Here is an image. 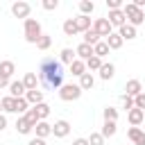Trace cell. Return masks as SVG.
<instances>
[{
	"mask_svg": "<svg viewBox=\"0 0 145 145\" xmlns=\"http://www.w3.org/2000/svg\"><path fill=\"white\" fill-rule=\"evenodd\" d=\"M39 82L48 91H59L63 86V66L54 57H43L39 66Z\"/></svg>",
	"mask_w": 145,
	"mask_h": 145,
	"instance_id": "1",
	"label": "cell"
},
{
	"mask_svg": "<svg viewBox=\"0 0 145 145\" xmlns=\"http://www.w3.org/2000/svg\"><path fill=\"white\" fill-rule=\"evenodd\" d=\"M122 14H125V18H127V25H131V27H138V25L145 23V14H143V9H138L134 2L122 5Z\"/></svg>",
	"mask_w": 145,
	"mask_h": 145,
	"instance_id": "2",
	"label": "cell"
},
{
	"mask_svg": "<svg viewBox=\"0 0 145 145\" xmlns=\"http://www.w3.org/2000/svg\"><path fill=\"white\" fill-rule=\"evenodd\" d=\"M41 36H43L41 23L34 20V18H27V20H25V41H27V43H36Z\"/></svg>",
	"mask_w": 145,
	"mask_h": 145,
	"instance_id": "3",
	"label": "cell"
},
{
	"mask_svg": "<svg viewBox=\"0 0 145 145\" xmlns=\"http://www.w3.org/2000/svg\"><path fill=\"white\" fill-rule=\"evenodd\" d=\"M79 95H82V88H79V84H63V86L59 88V97H61L63 102L79 100Z\"/></svg>",
	"mask_w": 145,
	"mask_h": 145,
	"instance_id": "4",
	"label": "cell"
},
{
	"mask_svg": "<svg viewBox=\"0 0 145 145\" xmlns=\"http://www.w3.org/2000/svg\"><path fill=\"white\" fill-rule=\"evenodd\" d=\"M93 32H97V36H109L111 34V23L106 20V18H95V23H93V27H91Z\"/></svg>",
	"mask_w": 145,
	"mask_h": 145,
	"instance_id": "5",
	"label": "cell"
},
{
	"mask_svg": "<svg viewBox=\"0 0 145 145\" xmlns=\"http://www.w3.org/2000/svg\"><path fill=\"white\" fill-rule=\"evenodd\" d=\"M29 11H32V7H29L27 2H23V0H18V2H14V5H11V14H14L16 18H25V20H27Z\"/></svg>",
	"mask_w": 145,
	"mask_h": 145,
	"instance_id": "6",
	"label": "cell"
},
{
	"mask_svg": "<svg viewBox=\"0 0 145 145\" xmlns=\"http://www.w3.org/2000/svg\"><path fill=\"white\" fill-rule=\"evenodd\" d=\"M109 23H111V27H122V25H127V18H125V14H122V9H116V11H109V18H106Z\"/></svg>",
	"mask_w": 145,
	"mask_h": 145,
	"instance_id": "7",
	"label": "cell"
},
{
	"mask_svg": "<svg viewBox=\"0 0 145 145\" xmlns=\"http://www.w3.org/2000/svg\"><path fill=\"white\" fill-rule=\"evenodd\" d=\"M52 134H54L57 138L68 136V134H70V122H68V120H57V122L52 125Z\"/></svg>",
	"mask_w": 145,
	"mask_h": 145,
	"instance_id": "8",
	"label": "cell"
},
{
	"mask_svg": "<svg viewBox=\"0 0 145 145\" xmlns=\"http://www.w3.org/2000/svg\"><path fill=\"white\" fill-rule=\"evenodd\" d=\"M127 136H129V140H131L134 145H145V131H143L140 127H131V129L127 131Z\"/></svg>",
	"mask_w": 145,
	"mask_h": 145,
	"instance_id": "9",
	"label": "cell"
},
{
	"mask_svg": "<svg viewBox=\"0 0 145 145\" xmlns=\"http://www.w3.org/2000/svg\"><path fill=\"white\" fill-rule=\"evenodd\" d=\"M75 57H77V59H82V61H86V59H91V57H93V48H91V45H86V43H79V45L75 48Z\"/></svg>",
	"mask_w": 145,
	"mask_h": 145,
	"instance_id": "10",
	"label": "cell"
},
{
	"mask_svg": "<svg viewBox=\"0 0 145 145\" xmlns=\"http://www.w3.org/2000/svg\"><path fill=\"white\" fill-rule=\"evenodd\" d=\"M9 93H11V97H25L27 91H25L20 79H14V82H9Z\"/></svg>",
	"mask_w": 145,
	"mask_h": 145,
	"instance_id": "11",
	"label": "cell"
},
{
	"mask_svg": "<svg viewBox=\"0 0 145 145\" xmlns=\"http://www.w3.org/2000/svg\"><path fill=\"white\" fill-rule=\"evenodd\" d=\"M125 91H127V95H129V97H136V95H140V93H143V86H140V82H138V79H129V82L125 84Z\"/></svg>",
	"mask_w": 145,
	"mask_h": 145,
	"instance_id": "12",
	"label": "cell"
},
{
	"mask_svg": "<svg viewBox=\"0 0 145 145\" xmlns=\"http://www.w3.org/2000/svg\"><path fill=\"white\" fill-rule=\"evenodd\" d=\"M127 120L131 122V127H138V125L145 120V111H140V109H136V106H134V109L127 113Z\"/></svg>",
	"mask_w": 145,
	"mask_h": 145,
	"instance_id": "13",
	"label": "cell"
},
{
	"mask_svg": "<svg viewBox=\"0 0 145 145\" xmlns=\"http://www.w3.org/2000/svg\"><path fill=\"white\" fill-rule=\"evenodd\" d=\"M34 131H36V138H48L52 134V125H48L45 120H41V122H36Z\"/></svg>",
	"mask_w": 145,
	"mask_h": 145,
	"instance_id": "14",
	"label": "cell"
},
{
	"mask_svg": "<svg viewBox=\"0 0 145 145\" xmlns=\"http://www.w3.org/2000/svg\"><path fill=\"white\" fill-rule=\"evenodd\" d=\"M75 20V27H77V32H88L91 29V16H77V18H72Z\"/></svg>",
	"mask_w": 145,
	"mask_h": 145,
	"instance_id": "15",
	"label": "cell"
},
{
	"mask_svg": "<svg viewBox=\"0 0 145 145\" xmlns=\"http://www.w3.org/2000/svg\"><path fill=\"white\" fill-rule=\"evenodd\" d=\"M25 100H27V104H41L43 102V91H39V88H34V91H27L25 93Z\"/></svg>",
	"mask_w": 145,
	"mask_h": 145,
	"instance_id": "16",
	"label": "cell"
},
{
	"mask_svg": "<svg viewBox=\"0 0 145 145\" xmlns=\"http://www.w3.org/2000/svg\"><path fill=\"white\" fill-rule=\"evenodd\" d=\"M122 39H120V34L118 32H111L109 36H106V45H109V50H118V48H122Z\"/></svg>",
	"mask_w": 145,
	"mask_h": 145,
	"instance_id": "17",
	"label": "cell"
},
{
	"mask_svg": "<svg viewBox=\"0 0 145 145\" xmlns=\"http://www.w3.org/2000/svg\"><path fill=\"white\" fill-rule=\"evenodd\" d=\"M20 82H23L25 91H34V88H36V84H39V77H36V72H27Z\"/></svg>",
	"mask_w": 145,
	"mask_h": 145,
	"instance_id": "18",
	"label": "cell"
},
{
	"mask_svg": "<svg viewBox=\"0 0 145 145\" xmlns=\"http://www.w3.org/2000/svg\"><path fill=\"white\" fill-rule=\"evenodd\" d=\"M118 34H120L122 41H131V39H136V27H131V25H122V27L118 29Z\"/></svg>",
	"mask_w": 145,
	"mask_h": 145,
	"instance_id": "19",
	"label": "cell"
},
{
	"mask_svg": "<svg viewBox=\"0 0 145 145\" xmlns=\"http://www.w3.org/2000/svg\"><path fill=\"white\" fill-rule=\"evenodd\" d=\"M93 86H95V79H93V75H91V72H84V75L79 77V88H82V91H91Z\"/></svg>",
	"mask_w": 145,
	"mask_h": 145,
	"instance_id": "20",
	"label": "cell"
},
{
	"mask_svg": "<svg viewBox=\"0 0 145 145\" xmlns=\"http://www.w3.org/2000/svg\"><path fill=\"white\" fill-rule=\"evenodd\" d=\"M70 72H72L75 77H82V75L86 72V63H84L82 59H75V61L70 63Z\"/></svg>",
	"mask_w": 145,
	"mask_h": 145,
	"instance_id": "21",
	"label": "cell"
},
{
	"mask_svg": "<svg viewBox=\"0 0 145 145\" xmlns=\"http://www.w3.org/2000/svg\"><path fill=\"white\" fill-rule=\"evenodd\" d=\"M93 54H95V57H100V59H104V57L109 54V45H106V41L95 43V45H93Z\"/></svg>",
	"mask_w": 145,
	"mask_h": 145,
	"instance_id": "22",
	"label": "cell"
},
{
	"mask_svg": "<svg viewBox=\"0 0 145 145\" xmlns=\"http://www.w3.org/2000/svg\"><path fill=\"white\" fill-rule=\"evenodd\" d=\"M75 59H77V57H75V52H72L70 48H63V50L59 52V61H61V63H68V66H70Z\"/></svg>",
	"mask_w": 145,
	"mask_h": 145,
	"instance_id": "23",
	"label": "cell"
},
{
	"mask_svg": "<svg viewBox=\"0 0 145 145\" xmlns=\"http://www.w3.org/2000/svg\"><path fill=\"white\" fill-rule=\"evenodd\" d=\"M116 131H118V127H116V122H109V120H104V127H102V138H111V136H116Z\"/></svg>",
	"mask_w": 145,
	"mask_h": 145,
	"instance_id": "24",
	"label": "cell"
},
{
	"mask_svg": "<svg viewBox=\"0 0 145 145\" xmlns=\"http://www.w3.org/2000/svg\"><path fill=\"white\" fill-rule=\"evenodd\" d=\"M116 75V66L113 63H102V68H100V77L102 79H111Z\"/></svg>",
	"mask_w": 145,
	"mask_h": 145,
	"instance_id": "25",
	"label": "cell"
},
{
	"mask_svg": "<svg viewBox=\"0 0 145 145\" xmlns=\"http://www.w3.org/2000/svg\"><path fill=\"white\" fill-rule=\"evenodd\" d=\"M16 72V66H14V61H0V75H5V77H11Z\"/></svg>",
	"mask_w": 145,
	"mask_h": 145,
	"instance_id": "26",
	"label": "cell"
},
{
	"mask_svg": "<svg viewBox=\"0 0 145 145\" xmlns=\"http://www.w3.org/2000/svg\"><path fill=\"white\" fill-rule=\"evenodd\" d=\"M82 43H86V45H95V43H100V36H97V32H93V29H88V32H84V41Z\"/></svg>",
	"mask_w": 145,
	"mask_h": 145,
	"instance_id": "27",
	"label": "cell"
},
{
	"mask_svg": "<svg viewBox=\"0 0 145 145\" xmlns=\"http://www.w3.org/2000/svg\"><path fill=\"white\" fill-rule=\"evenodd\" d=\"M27 100L25 97H14V113H25L27 111Z\"/></svg>",
	"mask_w": 145,
	"mask_h": 145,
	"instance_id": "28",
	"label": "cell"
},
{
	"mask_svg": "<svg viewBox=\"0 0 145 145\" xmlns=\"http://www.w3.org/2000/svg\"><path fill=\"white\" fill-rule=\"evenodd\" d=\"M23 118H25V120H27L32 127H36V122H41V118H39V113H36V109H34V106H32V109H27Z\"/></svg>",
	"mask_w": 145,
	"mask_h": 145,
	"instance_id": "29",
	"label": "cell"
},
{
	"mask_svg": "<svg viewBox=\"0 0 145 145\" xmlns=\"http://www.w3.org/2000/svg\"><path fill=\"white\" fill-rule=\"evenodd\" d=\"M84 63H86V68H88V70H100L104 61H102L100 57H95V54H93V57H91V59H86Z\"/></svg>",
	"mask_w": 145,
	"mask_h": 145,
	"instance_id": "30",
	"label": "cell"
},
{
	"mask_svg": "<svg viewBox=\"0 0 145 145\" xmlns=\"http://www.w3.org/2000/svg\"><path fill=\"white\" fill-rule=\"evenodd\" d=\"M16 129H18V134H29L34 127H32L25 118H18V120H16Z\"/></svg>",
	"mask_w": 145,
	"mask_h": 145,
	"instance_id": "31",
	"label": "cell"
},
{
	"mask_svg": "<svg viewBox=\"0 0 145 145\" xmlns=\"http://www.w3.org/2000/svg\"><path fill=\"white\" fill-rule=\"evenodd\" d=\"M93 9H95V5H93L91 0H82V2H79V11H82V16L93 14Z\"/></svg>",
	"mask_w": 145,
	"mask_h": 145,
	"instance_id": "32",
	"label": "cell"
},
{
	"mask_svg": "<svg viewBox=\"0 0 145 145\" xmlns=\"http://www.w3.org/2000/svg\"><path fill=\"white\" fill-rule=\"evenodd\" d=\"M63 34H66V36H75V34H77V27H75V20H72V18H68V20L63 23Z\"/></svg>",
	"mask_w": 145,
	"mask_h": 145,
	"instance_id": "33",
	"label": "cell"
},
{
	"mask_svg": "<svg viewBox=\"0 0 145 145\" xmlns=\"http://www.w3.org/2000/svg\"><path fill=\"white\" fill-rule=\"evenodd\" d=\"M34 109H36V113H39V118H41V120H45V118L50 116V106H48L45 102H41V104H36Z\"/></svg>",
	"mask_w": 145,
	"mask_h": 145,
	"instance_id": "34",
	"label": "cell"
},
{
	"mask_svg": "<svg viewBox=\"0 0 145 145\" xmlns=\"http://www.w3.org/2000/svg\"><path fill=\"white\" fill-rule=\"evenodd\" d=\"M50 45H52V39H50L48 34H43V36L36 41V48H39V50H48Z\"/></svg>",
	"mask_w": 145,
	"mask_h": 145,
	"instance_id": "35",
	"label": "cell"
},
{
	"mask_svg": "<svg viewBox=\"0 0 145 145\" xmlns=\"http://www.w3.org/2000/svg\"><path fill=\"white\" fill-rule=\"evenodd\" d=\"M0 102H2V111H7V113H14V97H11V95L2 97Z\"/></svg>",
	"mask_w": 145,
	"mask_h": 145,
	"instance_id": "36",
	"label": "cell"
},
{
	"mask_svg": "<svg viewBox=\"0 0 145 145\" xmlns=\"http://www.w3.org/2000/svg\"><path fill=\"white\" fill-rule=\"evenodd\" d=\"M104 120H109V122H116V120H118V109H113V106H106V109H104Z\"/></svg>",
	"mask_w": 145,
	"mask_h": 145,
	"instance_id": "37",
	"label": "cell"
},
{
	"mask_svg": "<svg viewBox=\"0 0 145 145\" xmlns=\"http://www.w3.org/2000/svg\"><path fill=\"white\" fill-rule=\"evenodd\" d=\"M86 140H88V145H104V138H102V134H100V131L91 134V136H88Z\"/></svg>",
	"mask_w": 145,
	"mask_h": 145,
	"instance_id": "38",
	"label": "cell"
},
{
	"mask_svg": "<svg viewBox=\"0 0 145 145\" xmlns=\"http://www.w3.org/2000/svg\"><path fill=\"white\" fill-rule=\"evenodd\" d=\"M134 106H136V109H140V111H145V93H140V95H136V97H134Z\"/></svg>",
	"mask_w": 145,
	"mask_h": 145,
	"instance_id": "39",
	"label": "cell"
},
{
	"mask_svg": "<svg viewBox=\"0 0 145 145\" xmlns=\"http://www.w3.org/2000/svg\"><path fill=\"white\" fill-rule=\"evenodd\" d=\"M106 7H109V11L122 9V0H106Z\"/></svg>",
	"mask_w": 145,
	"mask_h": 145,
	"instance_id": "40",
	"label": "cell"
},
{
	"mask_svg": "<svg viewBox=\"0 0 145 145\" xmlns=\"http://www.w3.org/2000/svg\"><path fill=\"white\" fill-rule=\"evenodd\" d=\"M57 7H59L57 0H43V9H45V11H52V9H57Z\"/></svg>",
	"mask_w": 145,
	"mask_h": 145,
	"instance_id": "41",
	"label": "cell"
},
{
	"mask_svg": "<svg viewBox=\"0 0 145 145\" xmlns=\"http://www.w3.org/2000/svg\"><path fill=\"white\" fill-rule=\"evenodd\" d=\"M122 106H125L127 111H131V109H134V97H129V95H122Z\"/></svg>",
	"mask_w": 145,
	"mask_h": 145,
	"instance_id": "42",
	"label": "cell"
},
{
	"mask_svg": "<svg viewBox=\"0 0 145 145\" xmlns=\"http://www.w3.org/2000/svg\"><path fill=\"white\" fill-rule=\"evenodd\" d=\"M5 86H9V77L0 75V88H5Z\"/></svg>",
	"mask_w": 145,
	"mask_h": 145,
	"instance_id": "43",
	"label": "cell"
},
{
	"mask_svg": "<svg viewBox=\"0 0 145 145\" xmlns=\"http://www.w3.org/2000/svg\"><path fill=\"white\" fill-rule=\"evenodd\" d=\"M27 145H45V140H43V138H32Z\"/></svg>",
	"mask_w": 145,
	"mask_h": 145,
	"instance_id": "44",
	"label": "cell"
},
{
	"mask_svg": "<svg viewBox=\"0 0 145 145\" xmlns=\"http://www.w3.org/2000/svg\"><path fill=\"white\" fill-rule=\"evenodd\" d=\"M5 127H7V118H5V116H2V113H0V131H2V129H5Z\"/></svg>",
	"mask_w": 145,
	"mask_h": 145,
	"instance_id": "45",
	"label": "cell"
},
{
	"mask_svg": "<svg viewBox=\"0 0 145 145\" xmlns=\"http://www.w3.org/2000/svg\"><path fill=\"white\" fill-rule=\"evenodd\" d=\"M72 145H88V140H86V138H77Z\"/></svg>",
	"mask_w": 145,
	"mask_h": 145,
	"instance_id": "46",
	"label": "cell"
},
{
	"mask_svg": "<svg viewBox=\"0 0 145 145\" xmlns=\"http://www.w3.org/2000/svg\"><path fill=\"white\" fill-rule=\"evenodd\" d=\"M0 111H2V102H0Z\"/></svg>",
	"mask_w": 145,
	"mask_h": 145,
	"instance_id": "47",
	"label": "cell"
}]
</instances>
